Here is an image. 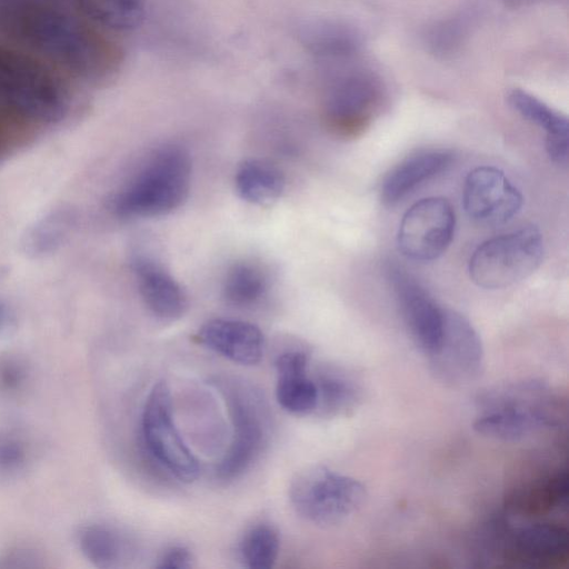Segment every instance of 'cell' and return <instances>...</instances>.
<instances>
[{"label": "cell", "mask_w": 569, "mask_h": 569, "mask_svg": "<svg viewBox=\"0 0 569 569\" xmlns=\"http://www.w3.org/2000/svg\"><path fill=\"white\" fill-rule=\"evenodd\" d=\"M473 429L485 437L519 441L547 429L559 428L566 409L545 383L525 381L499 386L477 399Z\"/></svg>", "instance_id": "obj_1"}, {"label": "cell", "mask_w": 569, "mask_h": 569, "mask_svg": "<svg viewBox=\"0 0 569 569\" xmlns=\"http://www.w3.org/2000/svg\"><path fill=\"white\" fill-rule=\"evenodd\" d=\"M62 72L21 49L0 44V108L40 123L61 120L70 107Z\"/></svg>", "instance_id": "obj_2"}, {"label": "cell", "mask_w": 569, "mask_h": 569, "mask_svg": "<svg viewBox=\"0 0 569 569\" xmlns=\"http://www.w3.org/2000/svg\"><path fill=\"white\" fill-rule=\"evenodd\" d=\"M191 159L180 146L156 150L116 196L113 212L123 219L167 216L187 200L191 186Z\"/></svg>", "instance_id": "obj_3"}, {"label": "cell", "mask_w": 569, "mask_h": 569, "mask_svg": "<svg viewBox=\"0 0 569 569\" xmlns=\"http://www.w3.org/2000/svg\"><path fill=\"white\" fill-rule=\"evenodd\" d=\"M232 422V441L216 468L222 482L241 477L267 446L270 431L269 412L258 391L237 379L220 380Z\"/></svg>", "instance_id": "obj_4"}, {"label": "cell", "mask_w": 569, "mask_h": 569, "mask_svg": "<svg viewBox=\"0 0 569 569\" xmlns=\"http://www.w3.org/2000/svg\"><path fill=\"white\" fill-rule=\"evenodd\" d=\"M542 258V234L530 224L483 241L472 252L468 270L477 286L502 289L528 278Z\"/></svg>", "instance_id": "obj_5"}, {"label": "cell", "mask_w": 569, "mask_h": 569, "mask_svg": "<svg viewBox=\"0 0 569 569\" xmlns=\"http://www.w3.org/2000/svg\"><path fill=\"white\" fill-rule=\"evenodd\" d=\"M296 512L318 526L340 523L366 499V488L357 479L316 466L299 472L289 489Z\"/></svg>", "instance_id": "obj_6"}, {"label": "cell", "mask_w": 569, "mask_h": 569, "mask_svg": "<svg viewBox=\"0 0 569 569\" xmlns=\"http://www.w3.org/2000/svg\"><path fill=\"white\" fill-rule=\"evenodd\" d=\"M141 433L151 456L171 476L182 482L197 479L198 460L176 428L170 389L163 381L157 382L147 397L141 416Z\"/></svg>", "instance_id": "obj_7"}, {"label": "cell", "mask_w": 569, "mask_h": 569, "mask_svg": "<svg viewBox=\"0 0 569 569\" xmlns=\"http://www.w3.org/2000/svg\"><path fill=\"white\" fill-rule=\"evenodd\" d=\"M455 228V211L446 198L420 199L401 218L397 233L398 249L413 261L436 260L450 246Z\"/></svg>", "instance_id": "obj_8"}, {"label": "cell", "mask_w": 569, "mask_h": 569, "mask_svg": "<svg viewBox=\"0 0 569 569\" xmlns=\"http://www.w3.org/2000/svg\"><path fill=\"white\" fill-rule=\"evenodd\" d=\"M385 274L412 340L422 352L431 355L442 335L445 308L411 272L396 261H386Z\"/></svg>", "instance_id": "obj_9"}, {"label": "cell", "mask_w": 569, "mask_h": 569, "mask_svg": "<svg viewBox=\"0 0 569 569\" xmlns=\"http://www.w3.org/2000/svg\"><path fill=\"white\" fill-rule=\"evenodd\" d=\"M381 101V87L373 77L363 73L343 77L325 97L326 124L338 137H356L370 124Z\"/></svg>", "instance_id": "obj_10"}, {"label": "cell", "mask_w": 569, "mask_h": 569, "mask_svg": "<svg viewBox=\"0 0 569 569\" xmlns=\"http://www.w3.org/2000/svg\"><path fill=\"white\" fill-rule=\"evenodd\" d=\"M492 545L501 560L515 567H553L566 561L569 555L567 528L550 522L500 528L492 537Z\"/></svg>", "instance_id": "obj_11"}, {"label": "cell", "mask_w": 569, "mask_h": 569, "mask_svg": "<svg viewBox=\"0 0 569 569\" xmlns=\"http://www.w3.org/2000/svg\"><path fill=\"white\" fill-rule=\"evenodd\" d=\"M431 369L446 383L461 385L477 378L483 366L481 339L460 312L445 308L442 335L428 356Z\"/></svg>", "instance_id": "obj_12"}, {"label": "cell", "mask_w": 569, "mask_h": 569, "mask_svg": "<svg viewBox=\"0 0 569 569\" xmlns=\"http://www.w3.org/2000/svg\"><path fill=\"white\" fill-rule=\"evenodd\" d=\"M522 194L498 168L472 169L462 187L467 216L481 226H500L511 220L522 207Z\"/></svg>", "instance_id": "obj_13"}, {"label": "cell", "mask_w": 569, "mask_h": 569, "mask_svg": "<svg viewBox=\"0 0 569 569\" xmlns=\"http://www.w3.org/2000/svg\"><path fill=\"white\" fill-rule=\"evenodd\" d=\"M140 297L157 319L172 322L186 313L189 301L182 286L154 259L136 256L131 261Z\"/></svg>", "instance_id": "obj_14"}, {"label": "cell", "mask_w": 569, "mask_h": 569, "mask_svg": "<svg viewBox=\"0 0 569 569\" xmlns=\"http://www.w3.org/2000/svg\"><path fill=\"white\" fill-rule=\"evenodd\" d=\"M201 345L220 356L246 366H252L263 357L264 336L259 327L236 319H211L196 335Z\"/></svg>", "instance_id": "obj_15"}, {"label": "cell", "mask_w": 569, "mask_h": 569, "mask_svg": "<svg viewBox=\"0 0 569 569\" xmlns=\"http://www.w3.org/2000/svg\"><path fill=\"white\" fill-rule=\"evenodd\" d=\"M455 154L445 149H429L413 153L397 164L386 176L380 188L385 206L393 207L418 187L447 171Z\"/></svg>", "instance_id": "obj_16"}, {"label": "cell", "mask_w": 569, "mask_h": 569, "mask_svg": "<svg viewBox=\"0 0 569 569\" xmlns=\"http://www.w3.org/2000/svg\"><path fill=\"white\" fill-rule=\"evenodd\" d=\"M507 99L523 119L545 131L549 158L557 164L566 166L569 159L568 118L521 89H512Z\"/></svg>", "instance_id": "obj_17"}, {"label": "cell", "mask_w": 569, "mask_h": 569, "mask_svg": "<svg viewBox=\"0 0 569 569\" xmlns=\"http://www.w3.org/2000/svg\"><path fill=\"white\" fill-rule=\"evenodd\" d=\"M77 545L83 557L100 569L121 567L131 553L127 537L109 525L90 523L77 533Z\"/></svg>", "instance_id": "obj_18"}, {"label": "cell", "mask_w": 569, "mask_h": 569, "mask_svg": "<svg viewBox=\"0 0 569 569\" xmlns=\"http://www.w3.org/2000/svg\"><path fill=\"white\" fill-rule=\"evenodd\" d=\"M70 8L100 30L126 32L143 19L142 0H68Z\"/></svg>", "instance_id": "obj_19"}, {"label": "cell", "mask_w": 569, "mask_h": 569, "mask_svg": "<svg viewBox=\"0 0 569 569\" xmlns=\"http://www.w3.org/2000/svg\"><path fill=\"white\" fill-rule=\"evenodd\" d=\"M234 187L247 202L268 206L277 201L286 187L283 173L270 162L248 159L237 169Z\"/></svg>", "instance_id": "obj_20"}, {"label": "cell", "mask_w": 569, "mask_h": 569, "mask_svg": "<svg viewBox=\"0 0 569 569\" xmlns=\"http://www.w3.org/2000/svg\"><path fill=\"white\" fill-rule=\"evenodd\" d=\"M313 380L318 390L316 410L323 416L345 415L355 409L361 399L360 385L340 367H322Z\"/></svg>", "instance_id": "obj_21"}, {"label": "cell", "mask_w": 569, "mask_h": 569, "mask_svg": "<svg viewBox=\"0 0 569 569\" xmlns=\"http://www.w3.org/2000/svg\"><path fill=\"white\" fill-rule=\"evenodd\" d=\"M269 289L266 271L252 262L232 264L222 281V296L227 303L248 308L260 302Z\"/></svg>", "instance_id": "obj_22"}, {"label": "cell", "mask_w": 569, "mask_h": 569, "mask_svg": "<svg viewBox=\"0 0 569 569\" xmlns=\"http://www.w3.org/2000/svg\"><path fill=\"white\" fill-rule=\"evenodd\" d=\"M568 472L558 471L541 482L520 491L511 501V507L525 515H536L555 508L567 507Z\"/></svg>", "instance_id": "obj_23"}, {"label": "cell", "mask_w": 569, "mask_h": 569, "mask_svg": "<svg viewBox=\"0 0 569 569\" xmlns=\"http://www.w3.org/2000/svg\"><path fill=\"white\" fill-rule=\"evenodd\" d=\"M276 399L279 406L292 415L316 411L318 390L308 370L277 372Z\"/></svg>", "instance_id": "obj_24"}, {"label": "cell", "mask_w": 569, "mask_h": 569, "mask_svg": "<svg viewBox=\"0 0 569 569\" xmlns=\"http://www.w3.org/2000/svg\"><path fill=\"white\" fill-rule=\"evenodd\" d=\"M280 549V538L273 526L260 522L243 535L239 545V558L249 569H270Z\"/></svg>", "instance_id": "obj_25"}, {"label": "cell", "mask_w": 569, "mask_h": 569, "mask_svg": "<svg viewBox=\"0 0 569 569\" xmlns=\"http://www.w3.org/2000/svg\"><path fill=\"white\" fill-rule=\"evenodd\" d=\"M73 220L69 209H57L47 214L28 232L26 250L33 256L54 251L69 233Z\"/></svg>", "instance_id": "obj_26"}, {"label": "cell", "mask_w": 569, "mask_h": 569, "mask_svg": "<svg viewBox=\"0 0 569 569\" xmlns=\"http://www.w3.org/2000/svg\"><path fill=\"white\" fill-rule=\"evenodd\" d=\"M308 44L320 57H343L357 48V39L347 29L337 26H321L311 30Z\"/></svg>", "instance_id": "obj_27"}, {"label": "cell", "mask_w": 569, "mask_h": 569, "mask_svg": "<svg viewBox=\"0 0 569 569\" xmlns=\"http://www.w3.org/2000/svg\"><path fill=\"white\" fill-rule=\"evenodd\" d=\"M26 443L16 436L0 432V477H14L26 469L28 463Z\"/></svg>", "instance_id": "obj_28"}, {"label": "cell", "mask_w": 569, "mask_h": 569, "mask_svg": "<svg viewBox=\"0 0 569 569\" xmlns=\"http://www.w3.org/2000/svg\"><path fill=\"white\" fill-rule=\"evenodd\" d=\"M29 380V368L16 357L0 358V393L14 396L20 392Z\"/></svg>", "instance_id": "obj_29"}, {"label": "cell", "mask_w": 569, "mask_h": 569, "mask_svg": "<svg viewBox=\"0 0 569 569\" xmlns=\"http://www.w3.org/2000/svg\"><path fill=\"white\" fill-rule=\"evenodd\" d=\"M193 565L191 551L183 546H172L159 557L157 569H189Z\"/></svg>", "instance_id": "obj_30"}, {"label": "cell", "mask_w": 569, "mask_h": 569, "mask_svg": "<svg viewBox=\"0 0 569 569\" xmlns=\"http://www.w3.org/2000/svg\"><path fill=\"white\" fill-rule=\"evenodd\" d=\"M39 555L30 549H16L8 552L2 559L0 567L3 568H32L38 567Z\"/></svg>", "instance_id": "obj_31"}, {"label": "cell", "mask_w": 569, "mask_h": 569, "mask_svg": "<svg viewBox=\"0 0 569 569\" xmlns=\"http://www.w3.org/2000/svg\"><path fill=\"white\" fill-rule=\"evenodd\" d=\"M12 320V315L9 308L0 302V331L6 329Z\"/></svg>", "instance_id": "obj_32"}]
</instances>
